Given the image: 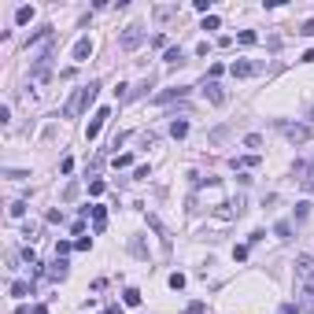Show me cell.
Masks as SVG:
<instances>
[{
    "instance_id": "obj_1",
    "label": "cell",
    "mask_w": 314,
    "mask_h": 314,
    "mask_svg": "<svg viewBox=\"0 0 314 314\" xmlns=\"http://www.w3.org/2000/svg\"><path fill=\"white\" fill-rule=\"evenodd\" d=\"M96 96H100V82H89V85H82L74 92V96L67 100V107H63V115L67 118H78V115H85L89 111V104H96Z\"/></svg>"
},
{
    "instance_id": "obj_2",
    "label": "cell",
    "mask_w": 314,
    "mask_h": 314,
    "mask_svg": "<svg viewBox=\"0 0 314 314\" xmlns=\"http://www.w3.org/2000/svg\"><path fill=\"white\" fill-rule=\"evenodd\" d=\"M118 44H122L126 52H137L140 44H144V26H140V22H130V26L122 30V41H118Z\"/></svg>"
},
{
    "instance_id": "obj_3",
    "label": "cell",
    "mask_w": 314,
    "mask_h": 314,
    "mask_svg": "<svg viewBox=\"0 0 314 314\" xmlns=\"http://www.w3.org/2000/svg\"><path fill=\"white\" fill-rule=\"evenodd\" d=\"M296 281L303 288H314V255H296Z\"/></svg>"
},
{
    "instance_id": "obj_4",
    "label": "cell",
    "mask_w": 314,
    "mask_h": 314,
    "mask_svg": "<svg viewBox=\"0 0 314 314\" xmlns=\"http://www.w3.org/2000/svg\"><path fill=\"white\" fill-rule=\"evenodd\" d=\"M281 133H285L292 144H307V140H310V126H303V122H281Z\"/></svg>"
},
{
    "instance_id": "obj_5",
    "label": "cell",
    "mask_w": 314,
    "mask_h": 314,
    "mask_svg": "<svg viewBox=\"0 0 314 314\" xmlns=\"http://www.w3.org/2000/svg\"><path fill=\"white\" fill-rule=\"evenodd\" d=\"M292 178H296V185H300L303 188V192H310V188H314V163H296L292 166Z\"/></svg>"
},
{
    "instance_id": "obj_6",
    "label": "cell",
    "mask_w": 314,
    "mask_h": 314,
    "mask_svg": "<svg viewBox=\"0 0 314 314\" xmlns=\"http://www.w3.org/2000/svg\"><path fill=\"white\" fill-rule=\"evenodd\" d=\"M107 118H111V111H107V107H100V111H96V115L89 118V126H85V137L92 140V137H96V133L104 130V122H107Z\"/></svg>"
},
{
    "instance_id": "obj_7",
    "label": "cell",
    "mask_w": 314,
    "mask_h": 314,
    "mask_svg": "<svg viewBox=\"0 0 314 314\" xmlns=\"http://www.w3.org/2000/svg\"><path fill=\"white\" fill-rule=\"evenodd\" d=\"M70 56H74V63H85V59L92 56V41H89V37H78V41H74V52H70Z\"/></svg>"
},
{
    "instance_id": "obj_8",
    "label": "cell",
    "mask_w": 314,
    "mask_h": 314,
    "mask_svg": "<svg viewBox=\"0 0 314 314\" xmlns=\"http://www.w3.org/2000/svg\"><path fill=\"white\" fill-rule=\"evenodd\" d=\"M200 89H203V96H207L211 104H226V92H222V85H218V82H203Z\"/></svg>"
},
{
    "instance_id": "obj_9",
    "label": "cell",
    "mask_w": 314,
    "mask_h": 314,
    "mask_svg": "<svg viewBox=\"0 0 314 314\" xmlns=\"http://www.w3.org/2000/svg\"><path fill=\"white\" fill-rule=\"evenodd\" d=\"M255 70H259V67H255V63H248V59H240V63H233V67H229L233 78H251Z\"/></svg>"
},
{
    "instance_id": "obj_10",
    "label": "cell",
    "mask_w": 314,
    "mask_h": 314,
    "mask_svg": "<svg viewBox=\"0 0 314 314\" xmlns=\"http://www.w3.org/2000/svg\"><path fill=\"white\" fill-rule=\"evenodd\" d=\"M170 137H174V140L188 137V122H185V118H174V122H170Z\"/></svg>"
},
{
    "instance_id": "obj_11",
    "label": "cell",
    "mask_w": 314,
    "mask_h": 314,
    "mask_svg": "<svg viewBox=\"0 0 314 314\" xmlns=\"http://www.w3.org/2000/svg\"><path fill=\"white\" fill-rule=\"evenodd\" d=\"M49 277H52V281H63V277H67V259H56L52 270H49Z\"/></svg>"
},
{
    "instance_id": "obj_12",
    "label": "cell",
    "mask_w": 314,
    "mask_h": 314,
    "mask_svg": "<svg viewBox=\"0 0 314 314\" xmlns=\"http://www.w3.org/2000/svg\"><path fill=\"white\" fill-rule=\"evenodd\" d=\"M104 226H107V211H104V207H92V229L100 233Z\"/></svg>"
},
{
    "instance_id": "obj_13",
    "label": "cell",
    "mask_w": 314,
    "mask_h": 314,
    "mask_svg": "<svg viewBox=\"0 0 314 314\" xmlns=\"http://www.w3.org/2000/svg\"><path fill=\"white\" fill-rule=\"evenodd\" d=\"M15 22H19V26H26V22H34V8H19V11H15Z\"/></svg>"
},
{
    "instance_id": "obj_14",
    "label": "cell",
    "mask_w": 314,
    "mask_h": 314,
    "mask_svg": "<svg viewBox=\"0 0 314 314\" xmlns=\"http://www.w3.org/2000/svg\"><path fill=\"white\" fill-rule=\"evenodd\" d=\"M11 296H15V300H22V296H30V281H15V285H11Z\"/></svg>"
},
{
    "instance_id": "obj_15",
    "label": "cell",
    "mask_w": 314,
    "mask_h": 314,
    "mask_svg": "<svg viewBox=\"0 0 314 314\" xmlns=\"http://www.w3.org/2000/svg\"><path fill=\"white\" fill-rule=\"evenodd\" d=\"M70 251H74V244H70V240H59V244H56V259H67Z\"/></svg>"
},
{
    "instance_id": "obj_16",
    "label": "cell",
    "mask_w": 314,
    "mask_h": 314,
    "mask_svg": "<svg viewBox=\"0 0 314 314\" xmlns=\"http://www.w3.org/2000/svg\"><path fill=\"white\" fill-rule=\"evenodd\" d=\"M122 300L130 303V307H140V292H137V288H126V292H122Z\"/></svg>"
},
{
    "instance_id": "obj_17",
    "label": "cell",
    "mask_w": 314,
    "mask_h": 314,
    "mask_svg": "<svg viewBox=\"0 0 314 314\" xmlns=\"http://www.w3.org/2000/svg\"><path fill=\"white\" fill-rule=\"evenodd\" d=\"M163 59H166V63H185V52H181V49H166Z\"/></svg>"
},
{
    "instance_id": "obj_18",
    "label": "cell",
    "mask_w": 314,
    "mask_h": 314,
    "mask_svg": "<svg viewBox=\"0 0 314 314\" xmlns=\"http://www.w3.org/2000/svg\"><path fill=\"white\" fill-rule=\"evenodd\" d=\"M188 89H166V92H159V104H166V100H174V96H185Z\"/></svg>"
},
{
    "instance_id": "obj_19",
    "label": "cell",
    "mask_w": 314,
    "mask_h": 314,
    "mask_svg": "<svg viewBox=\"0 0 314 314\" xmlns=\"http://www.w3.org/2000/svg\"><path fill=\"white\" fill-rule=\"evenodd\" d=\"M8 214H11V218H22V214H26V203H22V200H15L11 207H8Z\"/></svg>"
},
{
    "instance_id": "obj_20",
    "label": "cell",
    "mask_w": 314,
    "mask_h": 314,
    "mask_svg": "<svg viewBox=\"0 0 314 314\" xmlns=\"http://www.w3.org/2000/svg\"><path fill=\"white\" fill-rule=\"evenodd\" d=\"M274 233H277L281 240H288V237H292V226H288V222H277V226H274Z\"/></svg>"
},
{
    "instance_id": "obj_21",
    "label": "cell",
    "mask_w": 314,
    "mask_h": 314,
    "mask_svg": "<svg viewBox=\"0 0 314 314\" xmlns=\"http://www.w3.org/2000/svg\"><path fill=\"white\" fill-rule=\"evenodd\" d=\"M244 148H262V137L259 133H248L244 137Z\"/></svg>"
},
{
    "instance_id": "obj_22",
    "label": "cell",
    "mask_w": 314,
    "mask_h": 314,
    "mask_svg": "<svg viewBox=\"0 0 314 314\" xmlns=\"http://www.w3.org/2000/svg\"><path fill=\"white\" fill-rule=\"evenodd\" d=\"M255 163H259V155H244V159H233V166H240V170H244V166H255Z\"/></svg>"
},
{
    "instance_id": "obj_23",
    "label": "cell",
    "mask_w": 314,
    "mask_h": 314,
    "mask_svg": "<svg viewBox=\"0 0 314 314\" xmlns=\"http://www.w3.org/2000/svg\"><path fill=\"white\" fill-rule=\"evenodd\" d=\"M240 44H255L259 37H255V30H240V37H237Z\"/></svg>"
},
{
    "instance_id": "obj_24",
    "label": "cell",
    "mask_w": 314,
    "mask_h": 314,
    "mask_svg": "<svg viewBox=\"0 0 314 314\" xmlns=\"http://www.w3.org/2000/svg\"><path fill=\"white\" fill-rule=\"evenodd\" d=\"M170 288H174V292L185 288V274H170Z\"/></svg>"
},
{
    "instance_id": "obj_25",
    "label": "cell",
    "mask_w": 314,
    "mask_h": 314,
    "mask_svg": "<svg viewBox=\"0 0 314 314\" xmlns=\"http://www.w3.org/2000/svg\"><path fill=\"white\" fill-rule=\"evenodd\" d=\"M100 192H104V181H100V178L89 181V196H100Z\"/></svg>"
},
{
    "instance_id": "obj_26",
    "label": "cell",
    "mask_w": 314,
    "mask_h": 314,
    "mask_svg": "<svg viewBox=\"0 0 314 314\" xmlns=\"http://www.w3.org/2000/svg\"><path fill=\"white\" fill-rule=\"evenodd\" d=\"M111 163H115V166H130V163H133V155H115Z\"/></svg>"
},
{
    "instance_id": "obj_27",
    "label": "cell",
    "mask_w": 314,
    "mask_h": 314,
    "mask_svg": "<svg viewBox=\"0 0 314 314\" xmlns=\"http://www.w3.org/2000/svg\"><path fill=\"white\" fill-rule=\"evenodd\" d=\"M310 214V203H296V218H307Z\"/></svg>"
},
{
    "instance_id": "obj_28",
    "label": "cell",
    "mask_w": 314,
    "mask_h": 314,
    "mask_svg": "<svg viewBox=\"0 0 314 314\" xmlns=\"http://www.w3.org/2000/svg\"><path fill=\"white\" fill-rule=\"evenodd\" d=\"M233 259H248V244H237V248H233Z\"/></svg>"
},
{
    "instance_id": "obj_29",
    "label": "cell",
    "mask_w": 314,
    "mask_h": 314,
    "mask_svg": "<svg viewBox=\"0 0 314 314\" xmlns=\"http://www.w3.org/2000/svg\"><path fill=\"white\" fill-rule=\"evenodd\" d=\"M203 30H218V15H207V19H203Z\"/></svg>"
},
{
    "instance_id": "obj_30",
    "label": "cell",
    "mask_w": 314,
    "mask_h": 314,
    "mask_svg": "<svg viewBox=\"0 0 314 314\" xmlns=\"http://www.w3.org/2000/svg\"><path fill=\"white\" fill-rule=\"evenodd\" d=\"M74 248H82V251H89V248H92V240H89V237H78V240H74Z\"/></svg>"
},
{
    "instance_id": "obj_31",
    "label": "cell",
    "mask_w": 314,
    "mask_h": 314,
    "mask_svg": "<svg viewBox=\"0 0 314 314\" xmlns=\"http://www.w3.org/2000/svg\"><path fill=\"white\" fill-rule=\"evenodd\" d=\"M300 34H303V37H314V22H303V26H300Z\"/></svg>"
},
{
    "instance_id": "obj_32",
    "label": "cell",
    "mask_w": 314,
    "mask_h": 314,
    "mask_svg": "<svg viewBox=\"0 0 314 314\" xmlns=\"http://www.w3.org/2000/svg\"><path fill=\"white\" fill-rule=\"evenodd\" d=\"M104 314H122V310H118V307H107V310H104Z\"/></svg>"
},
{
    "instance_id": "obj_33",
    "label": "cell",
    "mask_w": 314,
    "mask_h": 314,
    "mask_svg": "<svg viewBox=\"0 0 314 314\" xmlns=\"http://www.w3.org/2000/svg\"><path fill=\"white\" fill-rule=\"evenodd\" d=\"M34 314H49V307H34Z\"/></svg>"
}]
</instances>
